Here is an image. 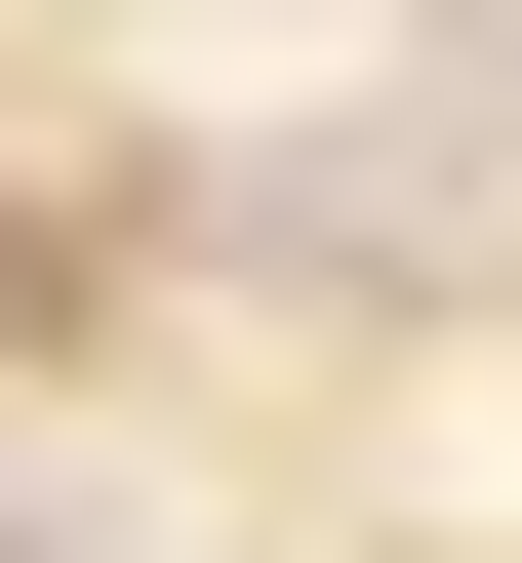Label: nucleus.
Masks as SVG:
<instances>
[{
	"label": "nucleus",
	"instance_id": "f03ea898",
	"mask_svg": "<svg viewBox=\"0 0 522 563\" xmlns=\"http://www.w3.org/2000/svg\"><path fill=\"white\" fill-rule=\"evenodd\" d=\"M0 563H81V523H0Z\"/></svg>",
	"mask_w": 522,
	"mask_h": 563
},
{
	"label": "nucleus",
	"instance_id": "f257e3e1",
	"mask_svg": "<svg viewBox=\"0 0 522 563\" xmlns=\"http://www.w3.org/2000/svg\"><path fill=\"white\" fill-rule=\"evenodd\" d=\"M442 81H482V121H522V0H442Z\"/></svg>",
	"mask_w": 522,
	"mask_h": 563
}]
</instances>
